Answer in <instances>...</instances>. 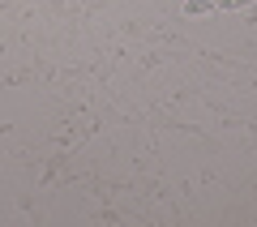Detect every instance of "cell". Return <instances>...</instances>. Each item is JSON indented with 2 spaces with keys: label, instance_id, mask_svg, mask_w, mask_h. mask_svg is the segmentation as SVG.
I'll return each instance as SVG.
<instances>
[{
  "label": "cell",
  "instance_id": "1",
  "mask_svg": "<svg viewBox=\"0 0 257 227\" xmlns=\"http://www.w3.org/2000/svg\"><path fill=\"white\" fill-rule=\"evenodd\" d=\"M214 9H219V0H189V5H184L189 18H202V13H214Z\"/></svg>",
  "mask_w": 257,
  "mask_h": 227
},
{
  "label": "cell",
  "instance_id": "2",
  "mask_svg": "<svg viewBox=\"0 0 257 227\" xmlns=\"http://www.w3.org/2000/svg\"><path fill=\"white\" fill-rule=\"evenodd\" d=\"M253 0H219V9H248Z\"/></svg>",
  "mask_w": 257,
  "mask_h": 227
}]
</instances>
